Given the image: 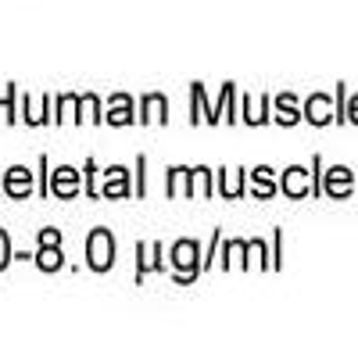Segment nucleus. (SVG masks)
Segmentation results:
<instances>
[{"mask_svg": "<svg viewBox=\"0 0 358 358\" xmlns=\"http://www.w3.org/2000/svg\"><path fill=\"white\" fill-rule=\"evenodd\" d=\"M33 262L43 268V273H57L65 265V255H62V244H40V251L33 255Z\"/></svg>", "mask_w": 358, "mask_h": 358, "instance_id": "9b49d317", "label": "nucleus"}, {"mask_svg": "<svg viewBox=\"0 0 358 358\" xmlns=\"http://www.w3.org/2000/svg\"><path fill=\"white\" fill-rule=\"evenodd\" d=\"M255 194L258 197H268V194H276V183H273V169H255Z\"/></svg>", "mask_w": 358, "mask_h": 358, "instance_id": "4468645a", "label": "nucleus"}, {"mask_svg": "<svg viewBox=\"0 0 358 358\" xmlns=\"http://www.w3.org/2000/svg\"><path fill=\"white\" fill-rule=\"evenodd\" d=\"M280 190H283L287 197H301V194L308 190V172H305L301 165H294V169H287V176L280 179Z\"/></svg>", "mask_w": 358, "mask_h": 358, "instance_id": "9d476101", "label": "nucleus"}, {"mask_svg": "<svg viewBox=\"0 0 358 358\" xmlns=\"http://www.w3.org/2000/svg\"><path fill=\"white\" fill-rule=\"evenodd\" d=\"M219 190H222V197H241L244 194V169H236L226 183L219 179Z\"/></svg>", "mask_w": 358, "mask_h": 358, "instance_id": "f3484780", "label": "nucleus"}, {"mask_svg": "<svg viewBox=\"0 0 358 358\" xmlns=\"http://www.w3.org/2000/svg\"><path fill=\"white\" fill-rule=\"evenodd\" d=\"M194 183H197V169H187V165H176L169 172V197H194Z\"/></svg>", "mask_w": 358, "mask_h": 358, "instance_id": "20e7f679", "label": "nucleus"}, {"mask_svg": "<svg viewBox=\"0 0 358 358\" xmlns=\"http://www.w3.org/2000/svg\"><path fill=\"white\" fill-rule=\"evenodd\" d=\"M104 197H126L129 194V187H126V169L122 165H115V169H108L104 172V190H101Z\"/></svg>", "mask_w": 358, "mask_h": 358, "instance_id": "f8f14e48", "label": "nucleus"}, {"mask_svg": "<svg viewBox=\"0 0 358 358\" xmlns=\"http://www.w3.org/2000/svg\"><path fill=\"white\" fill-rule=\"evenodd\" d=\"M190 122H219V118H215V111L212 108H208V101H204V86L201 83H194L190 86Z\"/></svg>", "mask_w": 358, "mask_h": 358, "instance_id": "1a4fd4ad", "label": "nucleus"}, {"mask_svg": "<svg viewBox=\"0 0 358 358\" xmlns=\"http://www.w3.org/2000/svg\"><path fill=\"white\" fill-rule=\"evenodd\" d=\"M108 122L111 126H133L136 115H133V97L129 94H115L108 101Z\"/></svg>", "mask_w": 358, "mask_h": 358, "instance_id": "423d86ee", "label": "nucleus"}, {"mask_svg": "<svg viewBox=\"0 0 358 358\" xmlns=\"http://www.w3.org/2000/svg\"><path fill=\"white\" fill-rule=\"evenodd\" d=\"M348 190H351V172L348 169H330V172H326V194L344 197Z\"/></svg>", "mask_w": 358, "mask_h": 358, "instance_id": "ddd939ff", "label": "nucleus"}, {"mask_svg": "<svg viewBox=\"0 0 358 358\" xmlns=\"http://www.w3.org/2000/svg\"><path fill=\"white\" fill-rule=\"evenodd\" d=\"M308 118L315 126H326V122H330V101H326V97H312L308 101Z\"/></svg>", "mask_w": 358, "mask_h": 358, "instance_id": "2eb2a0df", "label": "nucleus"}, {"mask_svg": "<svg viewBox=\"0 0 358 358\" xmlns=\"http://www.w3.org/2000/svg\"><path fill=\"white\" fill-rule=\"evenodd\" d=\"M136 255H140V265H136V283H140L147 273H155V268H165V262H162V244H140V248H136Z\"/></svg>", "mask_w": 358, "mask_h": 358, "instance_id": "6e6552de", "label": "nucleus"}, {"mask_svg": "<svg viewBox=\"0 0 358 358\" xmlns=\"http://www.w3.org/2000/svg\"><path fill=\"white\" fill-rule=\"evenodd\" d=\"M172 268H176L179 283H190V280L201 276V248H197V241H179L172 248Z\"/></svg>", "mask_w": 358, "mask_h": 358, "instance_id": "f03ea898", "label": "nucleus"}, {"mask_svg": "<svg viewBox=\"0 0 358 358\" xmlns=\"http://www.w3.org/2000/svg\"><path fill=\"white\" fill-rule=\"evenodd\" d=\"M351 118H355V122H358V97H355V104H351Z\"/></svg>", "mask_w": 358, "mask_h": 358, "instance_id": "5701e85b", "label": "nucleus"}, {"mask_svg": "<svg viewBox=\"0 0 358 358\" xmlns=\"http://www.w3.org/2000/svg\"><path fill=\"white\" fill-rule=\"evenodd\" d=\"M197 179H201V194H204V197H212V194H215V187H212V169H204V165H201V169H197Z\"/></svg>", "mask_w": 358, "mask_h": 358, "instance_id": "412c9836", "label": "nucleus"}, {"mask_svg": "<svg viewBox=\"0 0 358 358\" xmlns=\"http://www.w3.org/2000/svg\"><path fill=\"white\" fill-rule=\"evenodd\" d=\"M276 122H283V126H294L297 122V108H294V97L290 94H283L276 101Z\"/></svg>", "mask_w": 358, "mask_h": 358, "instance_id": "dca6fc26", "label": "nucleus"}, {"mask_svg": "<svg viewBox=\"0 0 358 358\" xmlns=\"http://www.w3.org/2000/svg\"><path fill=\"white\" fill-rule=\"evenodd\" d=\"M79 108L86 111L83 118H90V122H104V115H101V101H97L94 94H83V97H79Z\"/></svg>", "mask_w": 358, "mask_h": 358, "instance_id": "a211bd4d", "label": "nucleus"}, {"mask_svg": "<svg viewBox=\"0 0 358 358\" xmlns=\"http://www.w3.org/2000/svg\"><path fill=\"white\" fill-rule=\"evenodd\" d=\"M29 194H33V172H29L25 165H11V169L4 172V197L25 201Z\"/></svg>", "mask_w": 358, "mask_h": 358, "instance_id": "7ed1b4c3", "label": "nucleus"}, {"mask_svg": "<svg viewBox=\"0 0 358 358\" xmlns=\"http://www.w3.org/2000/svg\"><path fill=\"white\" fill-rule=\"evenodd\" d=\"M86 262L94 273H108V268L115 265V236L108 229H94L86 241Z\"/></svg>", "mask_w": 358, "mask_h": 358, "instance_id": "f257e3e1", "label": "nucleus"}, {"mask_svg": "<svg viewBox=\"0 0 358 358\" xmlns=\"http://www.w3.org/2000/svg\"><path fill=\"white\" fill-rule=\"evenodd\" d=\"M40 244H62V229H40Z\"/></svg>", "mask_w": 358, "mask_h": 358, "instance_id": "4be33fe9", "label": "nucleus"}, {"mask_svg": "<svg viewBox=\"0 0 358 358\" xmlns=\"http://www.w3.org/2000/svg\"><path fill=\"white\" fill-rule=\"evenodd\" d=\"M50 194H57V197H76V194H79V172L69 169V165H62V169L54 172V179H50Z\"/></svg>", "mask_w": 358, "mask_h": 358, "instance_id": "0eeeda50", "label": "nucleus"}, {"mask_svg": "<svg viewBox=\"0 0 358 358\" xmlns=\"http://www.w3.org/2000/svg\"><path fill=\"white\" fill-rule=\"evenodd\" d=\"M11 265V241H8V233L0 229V273Z\"/></svg>", "mask_w": 358, "mask_h": 358, "instance_id": "aec40b11", "label": "nucleus"}, {"mask_svg": "<svg viewBox=\"0 0 358 358\" xmlns=\"http://www.w3.org/2000/svg\"><path fill=\"white\" fill-rule=\"evenodd\" d=\"M140 122L151 126V122H169V101L165 94H147L140 101Z\"/></svg>", "mask_w": 358, "mask_h": 358, "instance_id": "39448f33", "label": "nucleus"}, {"mask_svg": "<svg viewBox=\"0 0 358 358\" xmlns=\"http://www.w3.org/2000/svg\"><path fill=\"white\" fill-rule=\"evenodd\" d=\"M83 172H86V187H83V194H86V197H101V190H97V162L90 158Z\"/></svg>", "mask_w": 358, "mask_h": 358, "instance_id": "6ab92c4d", "label": "nucleus"}]
</instances>
